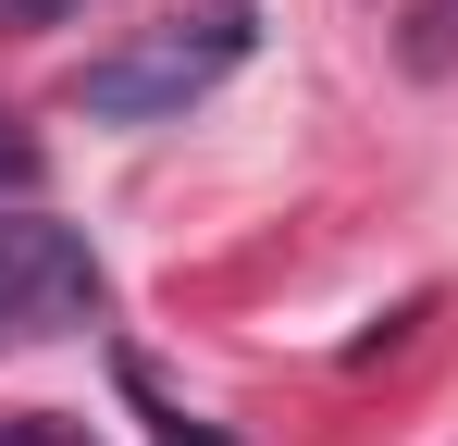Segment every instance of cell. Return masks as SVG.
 Segmentation results:
<instances>
[{"label":"cell","mask_w":458,"mask_h":446,"mask_svg":"<svg viewBox=\"0 0 458 446\" xmlns=\"http://www.w3.org/2000/svg\"><path fill=\"white\" fill-rule=\"evenodd\" d=\"M38 186H50V149H38L13 112H0V199H38Z\"/></svg>","instance_id":"cell-4"},{"label":"cell","mask_w":458,"mask_h":446,"mask_svg":"<svg viewBox=\"0 0 458 446\" xmlns=\"http://www.w3.org/2000/svg\"><path fill=\"white\" fill-rule=\"evenodd\" d=\"M50 13H75V0H0V38H38Z\"/></svg>","instance_id":"cell-5"},{"label":"cell","mask_w":458,"mask_h":446,"mask_svg":"<svg viewBox=\"0 0 458 446\" xmlns=\"http://www.w3.org/2000/svg\"><path fill=\"white\" fill-rule=\"evenodd\" d=\"M248 50H260V13H248V0H199V13L149 25V38L99 50V63L75 74V112L87 124H186Z\"/></svg>","instance_id":"cell-1"},{"label":"cell","mask_w":458,"mask_h":446,"mask_svg":"<svg viewBox=\"0 0 458 446\" xmlns=\"http://www.w3.org/2000/svg\"><path fill=\"white\" fill-rule=\"evenodd\" d=\"M99 310H112V286H99V261H87L63 223H0V347L75 335Z\"/></svg>","instance_id":"cell-2"},{"label":"cell","mask_w":458,"mask_h":446,"mask_svg":"<svg viewBox=\"0 0 458 446\" xmlns=\"http://www.w3.org/2000/svg\"><path fill=\"white\" fill-rule=\"evenodd\" d=\"M112 384H124V409H137V422H149L161 446H224L211 422H186V409H174V397L149 384V360H137V347H112Z\"/></svg>","instance_id":"cell-3"}]
</instances>
